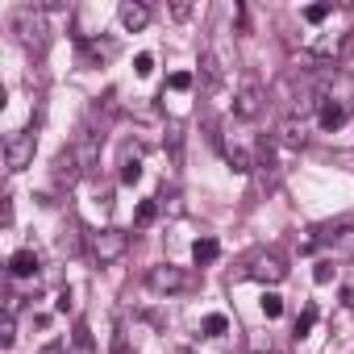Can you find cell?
Here are the masks:
<instances>
[{
    "label": "cell",
    "instance_id": "cell-19",
    "mask_svg": "<svg viewBox=\"0 0 354 354\" xmlns=\"http://www.w3.org/2000/svg\"><path fill=\"white\" fill-rule=\"evenodd\" d=\"M313 325H317V304H304V313L296 317V337H304Z\"/></svg>",
    "mask_w": 354,
    "mask_h": 354
},
{
    "label": "cell",
    "instance_id": "cell-9",
    "mask_svg": "<svg viewBox=\"0 0 354 354\" xmlns=\"http://www.w3.org/2000/svg\"><path fill=\"white\" fill-rule=\"evenodd\" d=\"M113 55H117V42L92 38V42H84V50H80V63H84V67H96V63H109Z\"/></svg>",
    "mask_w": 354,
    "mask_h": 354
},
{
    "label": "cell",
    "instance_id": "cell-7",
    "mask_svg": "<svg viewBox=\"0 0 354 354\" xmlns=\"http://www.w3.org/2000/svg\"><path fill=\"white\" fill-rule=\"evenodd\" d=\"M88 167H84V158H80V150L71 146V150H63L59 158H55V180L63 184V188H71V184H80V175H84Z\"/></svg>",
    "mask_w": 354,
    "mask_h": 354
},
{
    "label": "cell",
    "instance_id": "cell-15",
    "mask_svg": "<svg viewBox=\"0 0 354 354\" xmlns=\"http://www.w3.org/2000/svg\"><path fill=\"white\" fill-rule=\"evenodd\" d=\"M71 354H96V342H92V333H88V325H84V321L75 325V337H71Z\"/></svg>",
    "mask_w": 354,
    "mask_h": 354
},
{
    "label": "cell",
    "instance_id": "cell-24",
    "mask_svg": "<svg viewBox=\"0 0 354 354\" xmlns=\"http://www.w3.org/2000/svg\"><path fill=\"white\" fill-rule=\"evenodd\" d=\"M342 304H346V308H354V267L342 275Z\"/></svg>",
    "mask_w": 354,
    "mask_h": 354
},
{
    "label": "cell",
    "instance_id": "cell-6",
    "mask_svg": "<svg viewBox=\"0 0 354 354\" xmlns=\"http://www.w3.org/2000/svg\"><path fill=\"white\" fill-rule=\"evenodd\" d=\"M259 113H263V88H259L254 80H246V84L238 88V96H234V117L254 121Z\"/></svg>",
    "mask_w": 354,
    "mask_h": 354
},
{
    "label": "cell",
    "instance_id": "cell-2",
    "mask_svg": "<svg viewBox=\"0 0 354 354\" xmlns=\"http://www.w3.org/2000/svg\"><path fill=\"white\" fill-rule=\"evenodd\" d=\"M88 246H92L96 263H117V259L129 250V234H125V230H96V234L88 238Z\"/></svg>",
    "mask_w": 354,
    "mask_h": 354
},
{
    "label": "cell",
    "instance_id": "cell-10",
    "mask_svg": "<svg viewBox=\"0 0 354 354\" xmlns=\"http://www.w3.org/2000/svg\"><path fill=\"white\" fill-rule=\"evenodd\" d=\"M342 121H346V104L333 100V96H321V104H317V125H321V129H337Z\"/></svg>",
    "mask_w": 354,
    "mask_h": 354
},
{
    "label": "cell",
    "instance_id": "cell-28",
    "mask_svg": "<svg viewBox=\"0 0 354 354\" xmlns=\"http://www.w3.org/2000/svg\"><path fill=\"white\" fill-rule=\"evenodd\" d=\"M38 354H71V346H63V342H50V346H42Z\"/></svg>",
    "mask_w": 354,
    "mask_h": 354
},
{
    "label": "cell",
    "instance_id": "cell-13",
    "mask_svg": "<svg viewBox=\"0 0 354 354\" xmlns=\"http://www.w3.org/2000/svg\"><path fill=\"white\" fill-rule=\"evenodd\" d=\"M225 162H230V167H234L238 175H246V171H254V158H250V150H246V146H234V142L225 146Z\"/></svg>",
    "mask_w": 354,
    "mask_h": 354
},
{
    "label": "cell",
    "instance_id": "cell-17",
    "mask_svg": "<svg viewBox=\"0 0 354 354\" xmlns=\"http://www.w3.org/2000/svg\"><path fill=\"white\" fill-rule=\"evenodd\" d=\"M205 333H209V337L230 333V317H225V313H209V317H205Z\"/></svg>",
    "mask_w": 354,
    "mask_h": 354
},
{
    "label": "cell",
    "instance_id": "cell-26",
    "mask_svg": "<svg viewBox=\"0 0 354 354\" xmlns=\"http://www.w3.org/2000/svg\"><path fill=\"white\" fill-rule=\"evenodd\" d=\"M313 279H317V283H329V279H333V263H329V259H321V263H317V271H313Z\"/></svg>",
    "mask_w": 354,
    "mask_h": 354
},
{
    "label": "cell",
    "instance_id": "cell-22",
    "mask_svg": "<svg viewBox=\"0 0 354 354\" xmlns=\"http://www.w3.org/2000/svg\"><path fill=\"white\" fill-rule=\"evenodd\" d=\"M329 13H333V5H308V9H304V13H300V17H304V21H308V26H321V21H325V17H329Z\"/></svg>",
    "mask_w": 354,
    "mask_h": 354
},
{
    "label": "cell",
    "instance_id": "cell-11",
    "mask_svg": "<svg viewBox=\"0 0 354 354\" xmlns=\"http://www.w3.org/2000/svg\"><path fill=\"white\" fill-rule=\"evenodd\" d=\"M117 17H121V26H125L129 34H138V30H146L150 9H146V5H138V0H125V5L117 9Z\"/></svg>",
    "mask_w": 354,
    "mask_h": 354
},
{
    "label": "cell",
    "instance_id": "cell-4",
    "mask_svg": "<svg viewBox=\"0 0 354 354\" xmlns=\"http://www.w3.org/2000/svg\"><path fill=\"white\" fill-rule=\"evenodd\" d=\"M246 275L259 279V283H283L288 279V263L279 254H254L250 267H246Z\"/></svg>",
    "mask_w": 354,
    "mask_h": 354
},
{
    "label": "cell",
    "instance_id": "cell-23",
    "mask_svg": "<svg viewBox=\"0 0 354 354\" xmlns=\"http://www.w3.org/2000/svg\"><path fill=\"white\" fill-rule=\"evenodd\" d=\"M154 217H158V205H154V201H142V205H138V213H133V221H138V225H150Z\"/></svg>",
    "mask_w": 354,
    "mask_h": 354
},
{
    "label": "cell",
    "instance_id": "cell-12",
    "mask_svg": "<svg viewBox=\"0 0 354 354\" xmlns=\"http://www.w3.org/2000/svg\"><path fill=\"white\" fill-rule=\"evenodd\" d=\"M38 250H13V259H9V275H17V279H30V275H38Z\"/></svg>",
    "mask_w": 354,
    "mask_h": 354
},
{
    "label": "cell",
    "instance_id": "cell-8",
    "mask_svg": "<svg viewBox=\"0 0 354 354\" xmlns=\"http://www.w3.org/2000/svg\"><path fill=\"white\" fill-rule=\"evenodd\" d=\"M279 142L292 146V150H300V146L308 142V117H300V113L283 117V121H279Z\"/></svg>",
    "mask_w": 354,
    "mask_h": 354
},
{
    "label": "cell",
    "instance_id": "cell-18",
    "mask_svg": "<svg viewBox=\"0 0 354 354\" xmlns=\"http://www.w3.org/2000/svg\"><path fill=\"white\" fill-rule=\"evenodd\" d=\"M259 304H263V317H267V321H275V317L283 313V296H275V292H263Z\"/></svg>",
    "mask_w": 354,
    "mask_h": 354
},
{
    "label": "cell",
    "instance_id": "cell-3",
    "mask_svg": "<svg viewBox=\"0 0 354 354\" xmlns=\"http://www.w3.org/2000/svg\"><path fill=\"white\" fill-rule=\"evenodd\" d=\"M34 146H38V138L34 133H13L9 142H5V167L17 175V171H26L30 167V158H34Z\"/></svg>",
    "mask_w": 354,
    "mask_h": 354
},
{
    "label": "cell",
    "instance_id": "cell-25",
    "mask_svg": "<svg viewBox=\"0 0 354 354\" xmlns=\"http://www.w3.org/2000/svg\"><path fill=\"white\" fill-rule=\"evenodd\" d=\"M133 71H138V75H142V80H146V75H150V71H154V55H146V50H142V55H138V59H133Z\"/></svg>",
    "mask_w": 354,
    "mask_h": 354
},
{
    "label": "cell",
    "instance_id": "cell-5",
    "mask_svg": "<svg viewBox=\"0 0 354 354\" xmlns=\"http://www.w3.org/2000/svg\"><path fill=\"white\" fill-rule=\"evenodd\" d=\"M146 283H150L154 292H184V288H188V275H184V267L158 263V267L146 271Z\"/></svg>",
    "mask_w": 354,
    "mask_h": 354
},
{
    "label": "cell",
    "instance_id": "cell-1",
    "mask_svg": "<svg viewBox=\"0 0 354 354\" xmlns=\"http://www.w3.org/2000/svg\"><path fill=\"white\" fill-rule=\"evenodd\" d=\"M13 34H17V42L26 46V50H42L46 46V9L42 5H26V9H17L13 13Z\"/></svg>",
    "mask_w": 354,
    "mask_h": 354
},
{
    "label": "cell",
    "instance_id": "cell-21",
    "mask_svg": "<svg viewBox=\"0 0 354 354\" xmlns=\"http://www.w3.org/2000/svg\"><path fill=\"white\" fill-rule=\"evenodd\" d=\"M138 180H142V162H138V154H133V158L121 162V184H138Z\"/></svg>",
    "mask_w": 354,
    "mask_h": 354
},
{
    "label": "cell",
    "instance_id": "cell-20",
    "mask_svg": "<svg viewBox=\"0 0 354 354\" xmlns=\"http://www.w3.org/2000/svg\"><path fill=\"white\" fill-rule=\"evenodd\" d=\"M192 84H196L192 71H171V75H167V88H171V92H188Z\"/></svg>",
    "mask_w": 354,
    "mask_h": 354
},
{
    "label": "cell",
    "instance_id": "cell-16",
    "mask_svg": "<svg viewBox=\"0 0 354 354\" xmlns=\"http://www.w3.org/2000/svg\"><path fill=\"white\" fill-rule=\"evenodd\" d=\"M17 342V313H5V321H0V346H13Z\"/></svg>",
    "mask_w": 354,
    "mask_h": 354
},
{
    "label": "cell",
    "instance_id": "cell-27",
    "mask_svg": "<svg viewBox=\"0 0 354 354\" xmlns=\"http://www.w3.org/2000/svg\"><path fill=\"white\" fill-rule=\"evenodd\" d=\"M55 308H59V313H71V308H75V296H71V292H59Z\"/></svg>",
    "mask_w": 354,
    "mask_h": 354
},
{
    "label": "cell",
    "instance_id": "cell-14",
    "mask_svg": "<svg viewBox=\"0 0 354 354\" xmlns=\"http://www.w3.org/2000/svg\"><path fill=\"white\" fill-rule=\"evenodd\" d=\"M217 254H221V242H217V238H201V242H192V259H196L201 267L217 263Z\"/></svg>",
    "mask_w": 354,
    "mask_h": 354
}]
</instances>
